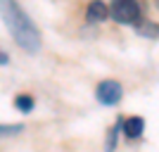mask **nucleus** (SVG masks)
<instances>
[{"instance_id":"obj_1","label":"nucleus","mask_w":159,"mask_h":152,"mask_svg":"<svg viewBox=\"0 0 159 152\" xmlns=\"http://www.w3.org/2000/svg\"><path fill=\"white\" fill-rule=\"evenodd\" d=\"M0 17L5 21L7 31L12 33V38L17 40V45L24 48L26 53L36 55L40 50V33L33 26V21L29 19V14L21 10L17 0H0Z\"/></svg>"},{"instance_id":"obj_2","label":"nucleus","mask_w":159,"mask_h":152,"mask_svg":"<svg viewBox=\"0 0 159 152\" xmlns=\"http://www.w3.org/2000/svg\"><path fill=\"white\" fill-rule=\"evenodd\" d=\"M109 14L116 24H124V26H138L143 21V10L138 0H112Z\"/></svg>"},{"instance_id":"obj_3","label":"nucleus","mask_w":159,"mask_h":152,"mask_svg":"<svg viewBox=\"0 0 159 152\" xmlns=\"http://www.w3.org/2000/svg\"><path fill=\"white\" fill-rule=\"evenodd\" d=\"M95 98H98V102H102V105H107V107L119 105V100L124 98V88H121L119 81L107 79V81H102V83H98Z\"/></svg>"},{"instance_id":"obj_4","label":"nucleus","mask_w":159,"mask_h":152,"mask_svg":"<svg viewBox=\"0 0 159 152\" xmlns=\"http://www.w3.org/2000/svg\"><path fill=\"white\" fill-rule=\"evenodd\" d=\"M86 17H88V21H105L107 17H109V7H107V2H102V0H93V2L88 5V10H86Z\"/></svg>"},{"instance_id":"obj_5","label":"nucleus","mask_w":159,"mask_h":152,"mask_svg":"<svg viewBox=\"0 0 159 152\" xmlns=\"http://www.w3.org/2000/svg\"><path fill=\"white\" fill-rule=\"evenodd\" d=\"M143 131H145V119L131 117V119L124 121V133H126V138H140Z\"/></svg>"},{"instance_id":"obj_6","label":"nucleus","mask_w":159,"mask_h":152,"mask_svg":"<svg viewBox=\"0 0 159 152\" xmlns=\"http://www.w3.org/2000/svg\"><path fill=\"white\" fill-rule=\"evenodd\" d=\"M135 29H138V36H143V38H157L159 36V24H154V21H140Z\"/></svg>"},{"instance_id":"obj_7","label":"nucleus","mask_w":159,"mask_h":152,"mask_svg":"<svg viewBox=\"0 0 159 152\" xmlns=\"http://www.w3.org/2000/svg\"><path fill=\"white\" fill-rule=\"evenodd\" d=\"M14 107H17L19 112H31L33 109V98L31 95H17V98H14Z\"/></svg>"},{"instance_id":"obj_8","label":"nucleus","mask_w":159,"mask_h":152,"mask_svg":"<svg viewBox=\"0 0 159 152\" xmlns=\"http://www.w3.org/2000/svg\"><path fill=\"white\" fill-rule=\"evenodd\" d=\"M19 131H24L21 124H0V136H17Z\"/></svg>"},{"instance_id":"obj_9","label":"nucleus","mask_w":159,"mask_h":152,"mask_svg":"<svg viewBox=\"0 0 159 152\" xmlns=\"http://www.w3.org/2000/svg\"><path fill=\"white\" fill-rule=\"evenodd\" d=\"M7 62H10V57L5 53H0V64H7Z\"/></svg>"},{"instance_id":"obj_10","label":"nucleus","mask_w":159,"mask_h":152,"mask_svg":"<svg viewBox=\"0 0 159 152\" xmlns=\"http://www.w3.org/2000/svg\"><path fill=\"white\" fill-rule=\"evenodd\" d=\"M154 2H157V7H159V0H154Z\"/></svg>"}]
</instances>
